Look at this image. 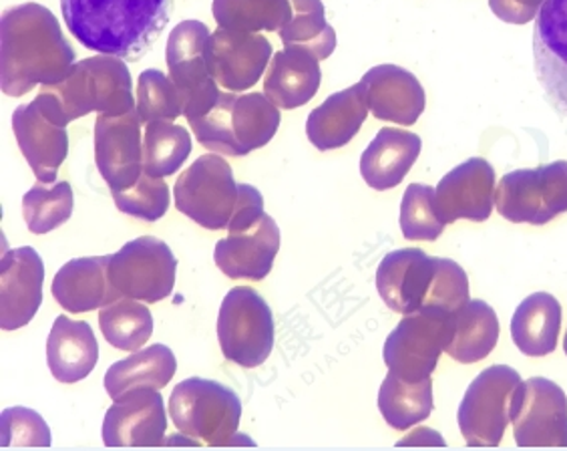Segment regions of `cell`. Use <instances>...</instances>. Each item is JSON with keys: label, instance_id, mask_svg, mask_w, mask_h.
Returning <instances> with one entry per match:
<instances>
[{"label": "cell", "instance_id": "cell-8", "mask_svg": "<svg viewBox=\"0 0 567 451\" xmlns=\"http://www.w3.org/2000/svg\"><path fill=\"white\" fill-rule=\"evenodd\" d=\"M175 206L206 230H228L238 206L240 184L224 157L199 155L174 187Z\"/></svg>", "mask_w": 567, "mask_h": 451}, {"label": "cell", "instance_id": "cell-15", "mask_svg": "<svg viewBox=\"0 0 567 451\" xmlns=\"http://www.w3.org/2000/svg\"><path fill=\"white\" fill-rule=\"evenodd\" d=\"M142 123L137 107L121 115H97L95 162L111 194L130 189L142 177Z\"/></svg>", "mask_w": 567, "mask_h": 451}, {"label": "cell", "instance_id": "cell-12", "mask_svg": "<svg viewBox=\"0 0 567 451\" xmlns=\"http://www.w3.org/2000/svg\"><path fill=\"white\" fill-rule=\"evenodd\" d=\"M209 37L212 33L204 22L184 21L175 27L167 39V69L182 93L187 122L208 113L221 93L218 81L209 71Z\"/></svg>", "mask_w": 567, "mask_h": 451}, {"label": "cell", "instance_id": "cell-11", "mask_svg": "<svg viewBox=\"0 0 567 451\" xmlns=\"http://www.w3.org/2000/svg\"><path fill=\"white\" fill-rule=\"evenodd\" d=\"M453 332V312L419 310L404 315L396 329L386 337L382 357L391 373L404 381H423L435 371L441 352Z\"/></svg>", "mask_w": 567, "mask_h": 451}, {"label": "cell", "instance_id": "cell-40", "mask_svg": "<svg viewBox=\"0 0 567 451\" xmlns=\"http://www.w3.org/2000/svg\"><path fill=\"white\" fill-rule=\"evenodd\" d=\"M169 186L164 177L147 176L143 172L142 177L135 182V186L113 194V202L123 214L140 218V221L155 222L164 218L169 209Z\"/></svg>", "mask_w": 567, "mask_h": 451}, {"label": "cell", "instance_id": "cell-14", "mask_svg": "<svg viewBox=\"0 0 567 451\" xmlns=\"http://www.w3.org/2000/svg\"><path fill=\"white\" fill-rule=\"evenodd\" d=\"M509 419L517 445L567 448V396L546 377H532L517 386Z\"/></svg>", "mask_w": 567, "mask_h": 451}, {"label": "cell", "instance_id": "cell-38", "mask_svg": "<svg viewBox=\"0 0 567 451\" xmlns=\"http://www.w3.org/2000/svg\"><path fill=\"white\" fill-rule=\"evenodd\" d=\"M137 113L142 122H175L184 115L182 93L169 75L147 69L137 79Z\"/></svg>", "mask_w": 567, "mask_h": 451}, {"label": "cell", "instance_id": "cell-16", "mask_svg": "<svg viewBox=\"0 0 567 451\" xmlns=\"http://www.w3.org/2000/svg\"><path fill=\"white\" fill-rule=\"evenodd\" d=\"M167 416L157 389L140 387L117 397L103 419L107 448H157L164 445Z\"/></svg>", "mask_w": 567, "mask_h": 451}, {"label": "cell", "instance_id": "cell-37", "mask_svg": "<svg viewBox=\"0 0 567 451\" xmlns=\"http://www.w3.org/2000/svg\"><path fill=\"white\" fill-rule=\"evenodd\" d=\"M22 216L33 234H47L73 216V187L69 182L34 184L22 198Z\"/></svg>", "mask_w": 567, "mask_h": 451}, {"label": "cell", "instance_id": "cell-9", "mask_svg": "<svg viewBox=\"0 0 567 451\" xmlns=\"http://www.w3.org/2000/svg\"><path fill=\"white\" fill-rule=\"evenodd\" d=\"M272 308L254 288L229 290L218 317V339L224 357L244 369L268 361L274 349Z\"/></svg>", "mask_w": 567, "mask_h": 451}, {"label": "cell", "instance_id": "cell-20", "mask_svg": "<svg viewBox=\"0 0 567 451\" xmlns=\"http://www.w3.org/2000/svg\"><path fill=\"white\" fill-rule=\"evenodd\" d=\"M495 170L483 157H471L439 182L436 209L445 224L485 222L495 204Z\"/></svg>", "mask_w": 567, "mask_h": 451}, {"label": "cell", "instance_id": "cell-3", "mask_svg": "<svg viewBox=\"0 0 567 451\" xmlns=\"http://www.w3.org/2000/svg\"><path fill=\"white\" fill-rule=\"evenodd\" d=\"M37 105L61 127L97 111L121 115L135 110L132 73L121 57H89L71 66L66 78L53 85H43Z\"/></svg>", "mask_w": 567, "mask_h": 451}, {"label": "cell", "instance_id": "cell-32", "mask_svg": "<svg viewBox=\"0 0 567 451\" xmlns=\"http://www.w3.org/2000/svg\"><path fill=\"white\" fill-rule=\"evenodd\" d=\"M379 409L393 430L404 431L425 421L433 411V381H404L391 373L384 377L379 391Z\"/></svg>", "mask_w": 567, "mask_h": 451}, {"label": "cell", "instance_id": "cell-17", "mask_svg": "<svg viewBox=\"0 0 567 451\" xmlns=\"http://www.w3.org/2000/svg\"><path fill=\"white\" fill-rule=\"evenodd\" d=\"M272 43L260 33L219 27L209 37V71L226 91L241 93L254 88L272 61Z\"/></svg>", "mask_w": 567, "mask_h": 451}, {"label": "cell", "instance_id": "cell-33", "mask_svg": "<svg viewBox=\"0 0 567 451\" xmlns=\"http://www.w3.org/2000/svg\"><path fill=\"white\" fill-rule=\"evenodd\" d=\"M290 19L280 29L284 47H300L324 61L337 49V33L328 24L322 0H290Z\"/></svg>", "mask_w": 567, "mask_h": 451}, {"label": "cell", "instance_id": "cell-35", "mask_svg": "<svg viewBox=\"0 0 567 451\" xmlns=\"http://www.w3.org/2000/svg\"><path fill=\"white\" fill-rule=\"evenodd\" d=\"M214 19L221 29L246 33H280L290 19V0H214Z\"/></svg>", "mask_w": 567, "mask_h": 451}, {"label": "cell", "instance_id": "cell-39", "mask_svg": "<svg viewBox=\"0 0 567 451\" xmlns=\"http://www.w3.org/2000/svg\"><path fill=\"white\" fill-rule=\"evenodd\" d=\"M445 222L441 221L436 209V189L423 184H411L401 202V230L406 240H426L433 243L443 230Z\"/></svg>", "mask_w": 567, "mask_h": 451}, {"label": "cell", "instance_id": "cell-31", "mask_svg": "<svg viewBox=\"0 0 567 451\" xmlns=\"http://www.w3.org/2000/svg\"><path fill=\"white\" fill-rule=\"evenodd\" d=\"M177 361L169 347L162 342L133 352L132 357L111 365L105 373V389L111 399L125 396L140 387L162 389L174 379Z\"/></svg>", "mask_w": 567, "mask_h": 451}, {"label": "cell", "instance_id": "cell-36", "mask_svg": "<svg viewBox=\"0 0 567 451\" xmlns=\"http://www.w3.org/2000/svg\"><path fill=\"white\" fill-rule=\"evenodd\" d=\"M192 154V135L174 122H152L143 135V172L147 176L167 177L184 165Z\"/></svg>", "mask_w": 567, "mask_h": 451}, {"label": "cell", "instance_id": "cell-10", "mask_svg": "<svg viewBox=\"0 0 567 451\" xmlns=\"http://www.w3.org/2000/svg\"><path fill=\"white\" fill-rule=\"evenodd\" d=\"M522 383L509 365H492L473 381L458 406V430L473 448H497L512 423L513 393Z\"/></svg>", "mask_w": 567, "mask_h": 451}, {"label": "cell", "instance_id": "cell-44", "mask_svg": "<svg viewBox=\"0 0 567 451\" xmlns=\"http://www.w3.org/2000/svg\"><path fill=\"white\" fill-rule=\"evenodd\" d=\"M564 351H566V355H567V332H566V339H564Z\"/></svg>", "mask_w": 567, "mask_h": 451}, {"label": "cell", "instance_id": "cell-2", "mask_svg": "<svg viewBox=\"0 0 567 451\" xmlns=\"http://www.w3.org/2000/svg\"><path fill=\"white\" fill-rule=\"evenodd\" d=\"M172 0H61L69 33L89 51L137 61L172 17Z\"/></svg>", "mask_w": 567, "mask_h": 451}, {"label": "cell", "instance_id": "cell-19", "mask_svg": "<svg viewBox=\"0 0 567 451\" xmlns=\"http://www.w3.org/2000/svg\"><path fill=\"white\" fill-rule=\"evenodd\" d=\"M44 265L41 254L22 246L2 254L0 263V327L29 325L43 305Z\"/></svg>", "mask_w": 567, "mask_h": 451}, {"label": "cell", "instance_id": "cell-43", "mask_svg": "<svg viewBox=\"0 0 567 451\" xmlns=\"http://www.w3.org/2000/svg\"><path fill=\"white\" fill-rule=\"evenodd\" d=\"M546 0H489L493 14L509 24H527L534 21Z\"/></svg>", "mask_w": 567, "mask_h": 451}, {"label": "cell", "instance_id": "cell-41", "mask_svg": "<svg viewBox=\"0 0 567 451\" xmlns=\"http://www.w3.org/2000/svg\"><path fill=\"white\" fill-rule=\"evenodd\" d=\"M2 445H51V430L44 419L27 408H11L2 413Z\"/></svg>", "mask_w": 567, "mask_h": 451}, {"label": "cell", "instance_id": "cell-29", "mask_svg": "<svg viewBox=\"0 0 567 451\" xmlns=\"http://www.w3.org/2000/svg\"><path fill=\"white\" fill-rule=\"evenodd\" d=\"M561 305L549 293H534L519 303L512 319V339L527 357H546L557 349Z\"/></svg>", "mask_w": 567, "mask_h": 451}, {"label": "cell", "instance_id": "cell-1", "mask_svg": "<svg viewBox=\"0 0 567 451\" xmlns=\"http://www.w3.org/2000/svg\"><path fill=\"white\" fill-rule=\"evenodd\" d=\"M75 65L55 14L43 4L24 2L2 12L0 21V88L22 98L37 85H53Z\"/></svg>", "mask_w": 567, "mask_h": 451}, {"label": "cell", "instance_id": "cell-28", "mask_svg": "<svg viewBox=\"0 0 567 451\" xmlns=\"http://www.w3.org/2000/svg\"><path fill=\"white\" fill-rule=\"evenodd\" d=\"M110 256H87L66 263L53 278V297L61 307L81 315L117 300L107 276Z\"/></svg>", "mask_w": 567, "mask_h": 451}, {"label": "cell", "instance_id": "cell-26", "mask_svg": "<svg viewBox=\"0 0 567 451\" xmlns=\"http://www.w3.org/2000/svg\"><path fill=\"white\" fill-rule=\"evenodd\" d=\"M367 115L369 105L359 83L330 95L322 105H318L308 115L306 135L320 152L339 150L352 142L362 123L367 122Z\"/></svg>", "mask_w": 567, "mask_h": 451}, {"label": "cell", "instance_id": "cell-22", "mask_svg": "<svg viewBox=\"0 0 567 451\" xmlns=\"http://www.w3.org/2000/svg\"><path fill=\"white\" fill-rule=\"evenodd\" d=\"M280 250V228L272 216L262 218L248 228L229 232L228 238L216 244V265L229 278L264 280L272 270L274 258Z\"/></svg>", "mask_w": 567, "mask_h": 451}, {"label": "cell", "instance_id": "cell-18", "mask_svg": "<svg viewBox=\"0 0 567 451\" xmlns=\"http://www.w3.org/2000/svg\"><path fill=\"white\" fill-rule=\"evenodd\" d=\"M534 65L547 103L567 117V0H546L537 12Z\"/></svg>", "mask_w": 567, "mask_h": 451}, {"label": "cell", "instance_id": "cell-23", "mask_svg": "<svg viewBox=\"0 0 567 451\" xmlns=\"http://www.w3.org/2000/svg\"><path fill=\"white\" fill-rule=\"evenodd\" d=\"M12 132L24 160L31 165L39 182L53 184L69 154L65 127L51 122L37 101L21 105L12 113Z\"/></svg>", "mask_w": 567, "mask_h": 451}, {"label": "cell", "instance_id": "cell-5", "mask_svg": "<svg viewBox=\"0 0 567 451\" xmlns=\"http://www.w3.org/2000/svg\"><path fill=\"white\" fill-rule=\"evenodd\" d=\"M280 122V107L266 93L221 91L208 113L187 123L209 152L241 157L270 144Z\"/></svg>", "mask_w": 567, "mask_h": 451}, {"label": "cell", "instance_id": "cell-21", "mask_svg": "<svg viewBox=\"0 0 567 451\" xmlns=\"http://www.w3.org/2000/svg\"><path fill=\"white\" fill-rule=\"evenodd\" d=\"M369 111L377 120L415 125L426 105L421 81L399 65H377L360 79Z\"/></svg>", "mask_w": 567, "mask_h": 451}, {"label": "cell", "instance_id": "cell-27", "mask_svg": "<svg viewBox=\"0 0 567 451\" xmlns=\"http://www.w3.org/2000/svg\"><path fill=\"white\" fill-rule=\"evenodd\" d=\"M99 361V342L85 320L59 315L47 341V363L56 381L79 383L91 375Z\"/></svg>", "mask_w": 567, "mask_h": 451}, {"label": "cell", "instance_id": "cell-7", "mask_svg": "<svg viewBox=\"0 0 567 451\" xmlns=\"http://www.w3.org/2000/svg\"><path fill=\"white\" fill-rule=\"evenodd\" d=\"M495 208L513 224L546 226L567 212V162L515 170L495 187Z\"/></svg>", "mask_w": 567, "mask_h": 451}, {"label": "cell", "instance_id": "cell-6", "mask_svg": "<svg viewBox=\"0 0 567 451\" xmlns=\"http://www.w3.org/2000/svg\"><path fill=\"white\" fill-rule=\"evenodd\" d=\"M169 418L192 440L212 448L229 445L240 428V397L214 379L189 377L172 391Z\"/></svg>", "mask_w": 567, "mask_h": 451}, {"label": "cell", "instance_id": "cell-24", "mask_svg": "<svg viewBox=\"0 0 567 451\" xmlns=\"http://www.w3.org/2000/svg\"><path fill=\"white\" fill-rule=\"evenodd\" d=\"M320 81V59L300 47H286L272 55L264 78V93L280 110H296L317 95Z\"/></svg>", "mask_w": 567, "mask_h": 451}, {"label": "cell", "instance_id": "cell-4", "mask_svg": "<svg viewBox=\"0 0 567 451\" xmlns=\"http://www.w3.org/2000/svg\"><path fill=\"white\" fill-rule=\"evenodd\" d=\"M377 290L384 305L401 315L447 310L461 290L457 263L429 256L421 248L394 250L377 268Z\"/></svg>", "mask_w": 567, "mask_h": 451}, {"label": "cell", "instance_id": "cell-25", "mask_svg": "<svg viewBox=\"0 0 567 451\" xmlns=\"http://www.w3.org/2000/svg\"><path fill=\"white\" fill-rule=\"evenodd\" d=\"M421 147L423 144L416 133L382 127L360 155V174L377 192L393 189L415 165Z\"/></svg>", "mask_w": 567, "mask_h": 451}, {"label": "cell", "instance_id": "cell-13", "mask_svg": "<svg viewBox=\"0 0 567 451\" xmlns=\"http://www.w3.org/2000/svg\"><path fill=\"white\" fill-rule=\"evenodd\" d=\"M175 268L177 258L164 240L142 236L111 254L107 276L117 298L153 305L174 293Z\"/></svg>", "mask_w": 567, "mask_h": 451}, {"label": "cell", "instance_id": "cell-42", "mask_svg": "<svg viewBox=\"0 0 567 451\" xmlns=\"http://www.w3.org/2000/svg\"><path fill=\"white\" fill-rule=\"evenodd\" d=\"M262 216V194L250 184H240V198H238V206H236V212L229 221L228 232L248 228L254 222L260 221Z\"/></svg>", "mask_w": 567, "mask_h": 451}, {"label": "cell", "instance_id": "cell-30", "mask_svg": "<svg viewBox=\"0 0 567 451\" xmlns=\"http://www.w3.org/2000/svg\"><path fill=\"white\" fill-rule=\"evenodd\" d=\"M499 341V319L485 300H471L453 312V332L445 352L463 365L480 363Z\"/></svg>", "mask_w": 567, "mask_h": 451}, {"label": "cell", "instance_id": "cell-34", "mask_svg": "<svg viewBox=\"0 0 567 451\" xmlns=\"http://www.w3.org/2000/svg\"><path fill=\"white\" fill-rule=\"evenodd\" d=\"M99 327L111 347L135 352L153 335V315L150 308L135 298H117L99 312Z\"/></svg>", "mask_w": 567, "mask_h": 451}]
</instances>
